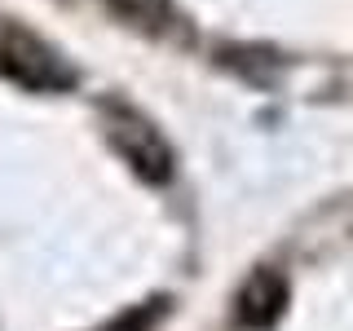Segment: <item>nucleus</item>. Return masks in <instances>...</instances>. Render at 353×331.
Segmentation results:
<instances>
[{
  "label": "nucleus",
  "mask_w": 353,
  "mask_h": 331,
  "mask_svg": "<svg viewBox=\"0 0 353 331\" xmlns=\"http://www.w3.org/2000/svg\"><path fill=\"white\" fill-rule=\"evenodd\" d=\"M106 137H110V146L124 154V163L141 177V181L163 185L172 177V146L159 137V128H154L150 119L137 115V110L110 106L106 110Z\"/></svg>",
  "instance_id": "nucleus-1"
},
{
  "label": "nucleus",
  "mask_w": 353,
  "mask_h": 331,
  "mask_svg": "<svg viewBox=\"0 0 353 331\" xmlns=\"http://www.w3.org/2000/svg\"><path fill=\"white\" fill-rule=\"evenodd\" d=\"M0 71L14 75L27 88H66L75 80L40 40L22 36V31H5V40H0Z\"/></svg>",
  "instance_id": "nucleus-2"
},
{
  "label": "nucleus",
  "mask_w": 353,
  "mask_h": 331,
  "mask_svg": "<svg viewBox=\"0 0 353 331\" xmlns=\"http://www.w3.org/2000/svg\"><path fill=\"white\" fill-rule=\"evenodd\" d=\"M287 305V279L274 270H256L239 296V318L248 327H274Z\"/></svg>",
  "instance_id": "nucleus-3"
},
{
  "label": "nucleus",
  "mask_w": 353,
  "mask_h": 331,
  "mask_svg": "<svg viewBox=\"0 0 353 331\" xmlns=\"http://www.w3.org/2000/svg\"><path fill=\"white\" fill-rule=\"evenodd\" d=\"M168 314V301H150V305H137V309H128L119 323H110L106 331H154V323Z\"/></svg>",
  "instance_id": "nucleus-4"
}]
</instances>
